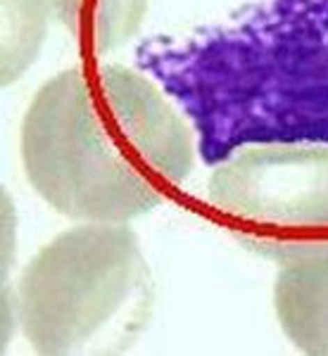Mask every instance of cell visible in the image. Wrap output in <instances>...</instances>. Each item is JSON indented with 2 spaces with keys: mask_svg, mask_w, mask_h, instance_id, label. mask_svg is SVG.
Returning a JSON list of instances; mask_svg holds the SVG:
<instances>
[{
  "mask_svg": "<svg viewBox=\"0 0 328 356\" xmlns=\"http://www.w3.org/2000/svg\"><path fill=\"white\" fill-rule=\"evenodd\" d=\"M19 150L31 188L57 214L129 223L176 193L198 145L157 83L124 65H93L38 88Z\"/></svg>",
  "mask_w": 328,
  "mask_h": 356,
  "instance_id": "obj_1",
  "label": "cell"
},
{
  "mask_svg": "<svg viewBox=\"0 0 328 356\" xmlns=\"http://www.w3.org/2000/svg\"><path fill=\"white\" fill-rule=\"evenodd\" d=\"M143 67L183 105L205 162L252 143L328 145V0H269L245 22Z\"/></svg>",
  "mask_w": 328,
  "mask_h": 356,
  "instance_id": "obj_2",
  "label": "cell"
},
{
  "mask_svg": "<svg viewBox=\"0 0 328 356\" xmlns=\"http://www.w3.org/2000/svg\"><path fill=\"white\" fill-rule=\"evenodd\" d=\"M150 307L141 243L126 223H84L36 252L17 285V321L33 352H119Z\"/></svg>",
  "mask_w": 328,
  "mask_h": 356,
  "instance_id": "obj_3",
  "label": "cell"
},
{
  "mask_svg": "<svg viewBox=\"0 0 328 356\" xmlns=\"http://www.w3.org/2000/svg\"><path fill=\"white\" fill-rule=\"evenodd\" d=\"M207 204L221 226L279 264L328 247V145L252 143L212 171Z\"/></svg>",
  "mask_w": 328,
  "mask_h": 356,
  "instance_id": "obj_4",
  "label": "cell"
},
{
  "mask_svg": "<svg viewBox=\"0 0 328 356\" xmlns=\"http://www.w3.org/2000/svg\"><path fill=\"white\" fill-rule=\"evenodd\" d=\"M274 309L281 330L300 352L328 356V247L281 264Z\"/></svg>",
  "mask_w": 328,
  "mask_h": 356,
  "instance_id": "obj_5",
  "label": "cell"
},
{
  "mask_svg": "<svg viewBox=\"0 0 328 356\" xmlns=\"http://www.w3.org/2000/svg\"><path fill=\"white\" fill-rule=\"evenodd\" d=\"M60 24L93 55H107L136 36L148 0H50Z\"/></svg>",
  "mask_w": 328,
  "mask_h": 356,
  "instance_id": "obj_6",
  "label": "cell"
},
{
  "mask_svg": "<svg viewBox=\"0 0 328 356\" xmlns=\"http://www.w3.org/2000/svg\"><path fill=\"white\" fill-rule=\"evenodd\" d=\"M48 10H53L50 0H3V86L17 81L36 60L48 29Z\"/></svg>",
  "mask_w": 328,
  "mask_h": 356,
  "instance_id": "obj_7",
  "label": "cell"
}]
</instances>
